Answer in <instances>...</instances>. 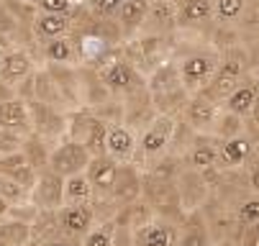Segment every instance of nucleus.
<instances>
[{
  "instance_id": "nucleus-18",
  "label": "nucleus",
  "mask_w": 259,
  "mask_h": 246,
  "mask_svg": "<svg viewBox=\"0 0 259 246\" xmlns=\"http://www.w3.org/2000/svg\"><path fill=\"white\" fill-rule=\"evenodd\" d=\"M177 246H213L208 223L203 221L200 210H193V213L188 216V221H185V228H180Z\"/></svg>"
},
{
  "instance_id": "nucleus-32",
  "label": "nucleus",
  "mask_w": 259,
  "mask_h": 246,
  "mask_svg": "<svg viewBox=\"0 0 259 246\" xmlns=\"http://www.w3.org/2000/svg\"><path fill=\"white\" fill-rule=\"evenodd\" d=\"M23 141H26V136H18V133H11V131H0V159L11 157V154H18L23 149Z\"/></svg>"
},
{
  "instance_id": "nucleus-22",
  "label": "nucleus",
  "mask_w": 259,
  "mask_h": 246,
  "mask_svg": "<svg viewBox=\"0 0 259 246\" xmlns=\"http://www.w3.org/2000/svg\"><path fill=\"white\" fill-rule=\"evenodd\" d=\"M146 13H149V0H123V6L118 11V21L123 31H136L139 26H144Z\"/></svg>"
},
{
  "instance_id": "nucleus-27",
  "label": "nucleus",
  "mask_w": 259,
  "mask_h": 246,
  "mask_svg": "<svg viewBox=\"0 0 259 246\" xmlns=\"http://www.w3.org/2000/svg\"><path fill=\"white\" fill-rule=\"evenodd\" d=\"M116 241V221L95 223V228L82 238V246H113Z\"/></svg>"
},
{
  "instance_id": "nucleus-16",
  "label": "nucleus",
  "mask_w": 259,
  "mask_h": 246,
  "mask_svg": "<svg viewBox=\"0 0 259 246\" xmlns=\"http://www.w3.org/2000/svg\"><path fill=\"white\" fill-rule=\"evenodd\" d=\"M256 105H259V87L251 85V82L239 85V87L224 100V108H226L229 113L239 116V118L251 116V113L256 111Z\"/></svg>"
},
{
  "instance_id": "nucleus-20",
  "label": "nucleus",
  "mask_w": 259,
  "mask_h": 246,
  "mask_svg": "<svg viewBox=\"0 0 259 246\" xmlns=\"http://www.w3.org/2000/svg\"><path fill=\"white\" fill-rule=\"evenodd\" d=\"M69 31V16H59V13H39L33 18V33L44 41L52 39H62Z\"/></svg>"
},
{
  "instance_id": "nucleus-42",
  "label": "nucleus",
  "mask_w": 259,
  "mask_h": 246,
  "mask_svg": "<svg viewBox=\"0 0 259 246\" xmlns=\"http://www.w3.org/2000/svg\"><path fill=\"white\" fill-rule=\"evenodd\" d=\"M254 80H256V85H259V67L254 69Z\"/></svg>"
},
{
  "instance_id": "nucleus-11",
  "label": "nucleus",
  "mask_w": 259,
  "mask_h": 246,
  "mask_svg": "<svg viewBox=\"0 0 259 246\" xmlns=\"http://www.w3.org/2000/svg\"><path fill=\"white\" fill-rule=\"evenodd\" d=\"M180 228L169 218H154L134 231V246H177Z\"/></svg>"
},
{
  "instance_id": "nucleus-5",
  "label": "nucleus",
  "mask_w": 259,
  "mask_h": 246,
  "mask_svg": "<svg viewBox=\"0 0 259 246\" xmlns=\"http://www.w3.org/2000/svg\"><path fill=\"white\" fill-rule=\"evenodd\" d=\"M28 200L39 213H57V210L64 205V177H59V174L52 172V169L39 172Z\"/></svg>"
},
{
  "instance_id": "nucleus-31",
  "label": "nucleus",
  "mask_w": 259,
  "mask_h": 246,
  "mask_svg": "<svg viewBox=\"0 0 259 246\" xmlns=\"http://www.w3.org/2000/svg\"><path fill=\"white\" fill-rule=\"evenodd\" d=\"M244 13V0H215V16L221 21H236Z\"/></svg>"
},
{
  "instance_id": "nucleus-13",
  "label": "nucleus",
  "mask_w": 259,
  "mask_h": 246,
  "mask_svg": "<svg viewBox=\"0 0 259 246\" xmlns=\"http://www.w3.org/2000/svg\"><path fill=\"white\" fill-rule=\"evenodd\" d=\"M139 152V136L134 133V128L118 123V126H110L108 128V154L113 157L116 162H131Z\"/></svg>"
},
{
  "instance_id": "nucleus-15",
  "label": "nucleus",
  "mask_w": 259,
  "mask_h": 246,
  "mask_svg": "<svg viewBox=\"0 0 259 246\" xmlns=\"http://www.w3.org/2000/svg\"><path fill=\"white\" fill-rule=\"evenodd\" d=\"M254 146H251V138L249 136H234V138H224L221 141V159L218 167L221 169H239L249 162Z\"/></svg>"
},
{
  "instance_id": "nucleus-45",
  "label": "nucleus",
  "mask_w": 259,
  "mask_h": 246,
  "mask_svg": "<svg viewBox=\"0 0 259 246\" xmlns=\"http://www.w3.org/2000/svg\"><path fill=\"white\" fill-rule=\"evenodd\" d=\"M0 246H6V243H0Z\"/></svg>"
},
{
  "instance_id": "nucleus-4",
  "label": "nucleus",
  "mask_w": 259,
  "mask_h": 246,
  "mask_svg": "<svg viewBox=\"0 0 259 246\" xmlns=\"http://www.w3.org/2000/svg\"><path fill=\"white\" fill-rule=\"evenodd\" d=\"M95 210L93 203H64L57 210V226L59 233L67 238H77L82 241L93 228H95Z\"/></svg>"
},
{
  "instance_id": "nucleus-19",
  "label": "nucleus",
  "mask_w": 259,
  "mask_h": 246,
  "mask_svg": "<svg viewBox=\"0 0 259 246\" xmlns=\"http://www.w3.org/2000/svg\"><path fill=\"white\" fill-rule=\"evenodd\" d=\"M0 243L6 246H33V226L18 218L0 221Z\"/></svg>"
},
{
  "instance_id": "nucleus-10",
  "label": "nucleus",
  "mask_w": 259,
  "mask_h": 246,
  "mask_svg": "<svg viewBox=\"0 0 259 246\" xmlns=\"http://www.w3.org/2000/svg\"><path fill=\"white\" fill-rule=\"evenodd\" d=\"M0 131H11L18 136L33 133V121H31V103L23 97H11L0 103Z\"/></svg>"
},
{
  "instance_id": "nucleus-36",
  "label": "nucleus",
  "mask_w": 259,
  "mask_h": 246,
  "mask_svg": "<svg viewBox=\"0 0 259 246\" xmlns=\"http://www.w3.org/2000/svg\"><path fill=\"white\" fill-rule=\"evenodd\" d=\"M36 246H82V241H77V238H67V236H54V238H47V241H41V243H36Z\"/></svg>"
},
{
  "instance_id": "nucleus-2",
  "label": "nucleus",
  "mask_w": 259,
  "mask_h": 246,
  "mask_svg": "<svg viewBox=\"0 0 259 246\" xmlns=\"http://www.w3.org/2000/svg\"><path fill=\"white\" fill-rule=\"evenodd\" d=\"M90 162H93L90 152H88L80 141L69 138V136L62 138L57 146H52V154H49V169L57 172L59 177H64V180L88 172Z\"/></svg>"
},
{
  "instance_id": "nucleus-38",
  "label": "nucleus",
  "mask_w": 259,
  "mask_h": 246,
  "mask_svg": "<svg viewBox=\"0 0 259 246\" xmlns=\"http://www.w3.org/2000/svg\"><path fill=\"white\" fill-rule=\"evenodd\" d=\"M8 52H13V44H11V39L6 36V33H0V57H6Z\"/></svg>"
},
{
  "instance_id": "nucleus-34",
  "label": "nucleus",
  "mask_w": 259,
  "mask_h": 246,
  "mask_svg": "<svg viewBox=\"0 0 259 246\" xmlns=\"http://www.w3.org/2000/svg\"><path fill=\"white\" fill-rule=\"evenodd\" d=\"M39 13H59V16H67L69 8H72V0H39Z\"/></svg>"
},
{
  "instance_id": "nucleus-6",
  "label": "nucleus",
  "mask_w": 259,
  "mask_h": 246,
  "mask_svg": "<svg viewBox=\"0 0 259 246\" xmlns=\"http://www.w3.org/2000/svg\"><path fill=\"white\" fill-rule=\"evenodd\" d=\"M100 82L108 92H121V95H134L146 87L139 69L126 59H113L110 64H105L100 72Z\"/></svg>"
},
{
  "instance_id": "nucleus-3",
  "label": "nucleus",
  "mask_w": 259,
  "mask_h": 246,
  "mask_svg": "<svg viewBox=\"0 0 259 246\" xmlns=\"http://www.w3.org/2000/svg\"><path fill=\"white\" fill-rule=\"evenodd\" d=\"M175 131H177L175 116H157L144 128L136 154H141L146 159H162L167 154V149L175 144Z\"/></svg>"
},
{
  "instance_id": "nucleus-29",
  "label": "nucleus",
  "mask_w": 259,
  "mask_h": 246,
  "mask_svg": "<svg viewBox=\"0 0 259 246\" xmlns=\"http://www.w3.org/2000/svg\"><path fill=\"white\" fill-rule=\"evenodd\" d=\"M28 195L31 192L21 182H16L13 177H8V174H0V198L3 200H8L11 205H18V203H26Z\"/></svg>"
},
{
  "instance_id": "nucleus-9",
  "label": "nucleus",
  "mask_w": 259,
  "mask_h": 246,
  "mask_svg": "<svg viewBox=\"0 0 259 246\" xmlns=\"http://www.w3.org/2000/svg\"><path fill=\"white\" fill-rule=\"evenodd\" d=\"M218 159H221V138H215L213 133H198L195 144L185 154V167L205 174L210 169H218Z\"/></svg>"
},
{
  "instance_id": "nucleus-30",
  "label": "nucleus",
  "mask_w": 259,
  "mask_h": 246,
  "mask_svg": "<svg viewBox=\"0 0 259 246\" xmlns=\"http://www.w3.org/2000/svg\"><path fill=\"white\" fill-rule=\"evenodd\" d=\"M236 221H239L244 228L259 223V195H249V198H244V200L239 203V208H236Z\"/></svg>"
},
{
  "instance_id": "nucleus-21",
  "label": "nucleus",
  "mask_w": 259,
  "mask_h": 246,
  "mask_svg": "<svg viewBox=\"0 0 259 246\" xmlns=\"http://www.w3.org/2000/svg\"><path fill=\"white\" fill-rule=\"evenodd\" d=\"M177 6V21L180 23H200L208 21L213 8V0H175Z\"/></svg>"
},
{
  "instance_id": "nucleus-44",
  "label": "nucleus",
  "mask_w": 259,
  "mask_h": 246,
  "mask_svg": "<svg viewBox=\"0 0 259 246\" xmlns=\"http://www.w3.org/2000/svg\"><path fill=\"white\" fill-rule=\"evenodd\" d=\"M0 69H3V57H0Z\"/></svg>"
},
{
  "instance_id": "nucleus-23",
  "label": "nucleus",
  "mask_w": 259,
  "mask_h": 246,
  "mask_svg": "<svg viewBox=\"0 0 259 246\" xmlns=\"http://www.w3.org/2000/svg\"><path fill=\"white\" fill-rule=\"evenodd\" d=\"M108 123L105 121H100L98 116L93 118V123H90V128H88V133H85V138H82V146L90 152V157H103V154H108Z\"/></svg>"
},
{
  "instance_id": "nucleus-12",
  "label": "nucleus",
  "mask_w": 259,
  "mask_h": 246,
  "mask_svg": "<svg viewBox=\"0 0 259 246\" xmlns=\"http://www.w3.org/2000/svg\"><path fill=\"white\" fill-rule=\"evenodd\" d=\"M118 169H121V162H116L110 154L93 157V162L88 167V180H90L95 195H110V190L116 185V177H118Z\"/></svg>"
},
{
  "instance_id": "nucleus-7",
  "label": "nucleus",
  "mask_w": 259,
  "mask_h": 246,
  "mask_svg": "<svg viewBox=\"0 0 259 246\" xmlns=\"http://www.w3.org/2000/svg\"><path fill=\"white\" fill-rule=\"evenodd\" d=\"M185 126L195 133H213L215 121L221 116V108L213 97H208L205 92H195L190 95L188 105H185Z\"/></svg>"
},
{
  "instance_id": "nucleus-40",
  "label": "nucleus",
  "mask_w": 259,
  "mask_h": 246,
  "mask_svg": "<svg viewBox=\"0 0 259 246\" xmlns=\"http://www.w3.org/2000/svg\"><path fill=\"white\" fill-rule=\"evenodd\" d=\"M246 238L259 241V223H254V226H249V228H246Z\"/></svg>"
},
{
  "instance_id": "nucleus-8",
  "label": "nucleus",
  "mask_w": 259,
  "mask_h": 246,
  "mask_svg": "<svg viewBox=\"0 0 259 246\" xmlns=\"http://www.w3.org/2000/svg\"><path fill=\"white\" fill-rule=\"evenodd\" d=\"M144 198V177L136 164H121L118 169V177H116V185L110 190V200L116 203L118 210H126L128 205L139 203Z\"/></svg>"
},
{
  "instance_id": "nucleus-28",
  "label": "nucleus",
  "mask_w": 259,
  "mask_h": 246,
  "mask_svg": "<svg viewBox=\"0 0 259 246\" xmlns=\"http://www.w3.org/2000/svg\"><path fill=\"white\" fill-rule=\"evenodd\" d=\"M244 133V123H241V118L239 116H234V113H229V111H224L218 116V121H215V128H213V136L215 138H234V136H241Z\"/></svg>"
},
{
  "instance_id": "nucleus-33",
  "label": "nucleus",
  "mask_w": 259,
  "mask_h": 246,
  "mask_svg": "<svg viewBox=\"0 0 259 246\" xmlns=\"http://www.w3.org/2000/svg\"><path fill=\"white\" fill-rule=\"evenodd\" d=\"M121 6H123V0H93V11H95V16H100V18L118 16Z\"/></svg>"
},
{
  "instance_id": "nucleus-26",
  "label": "nucleus",
  "mask_w": 259,
  "mask_h": 246,
  "mask_svg": "<svg viewBox=\"0 0 259 246\" xmlns=\"http://www.w3.org/2000/svg\"><path fill=\"white\" fill-rule=\"evenodd\" d=\"M44 57H47L52 64H72V62H75V57H77L75 41H69L67 36L44 41Z\"/></svg>"
},
{
  "instance_id": "nucleus-37",
  "label": "nucleus",
  "mask_w": 259,
  "mask_h": 246,
  "mask_svg": "<svg viewBox=\"0 0 259 246\" xmlns=\"http://www.w3.org/2000/svg\"><path fill=\"white\" fill-rule=\"evenodd\" d=\"M18 92H16V87H11V85H6L3 80H0V103H6V100H11V97H16Z\"/></svg>"
},
{
  "instance_id": "nucleus-14",
  "label": "nucleus",
  "mask_w": 259,
  "mask_h": 246,
  "mask_svg": "<svg viewBox=\"0 0 259 246\" xmlns=\"http://www.w3.org/2000/svg\"><path fill=\"white\" fill-rule=\"evenodd\" d=\"M31 75H33V59H31L28 52H23V49H13V52H8V54L3 57L0 80H3L6 85H11V87L18 90V85L26 82Z\"/></svg>"
},
{
  "instance_id": "nucleus-39",
  "label": "nucleus",
  "mask_w": 259,
  "mask_h": 246,
  "mask_svg": "<svg viewBox=\"0 0 259 246\" xmlns=\"http://www.w3.org/2000/svg\"><path fill=\"white\" fill-rule=\"evenodd\" d=\"M11 203L8 200H3V198H0V221H3V218H8V213H11Z\"/></svg>"
},
{
  "instance_id": "nucleus-1",
  "label": "nucleus",
  "mask_w": 259,
  "mask_h": 246,
  "mask_svg": "<svg viewBox=\"0 0 259 246\" xmlns=\"http://www.w3.org/2000/svg\"><path fill=\"white\" fill-rule=\"evenodd\" d=\"M221 69V59L213 52H200V54H190L180 62V82L188 92H203L213 77Z\"/></svg>"
},
{
  "instance_id": "nucleus-24",
  "label": "nucleus",
  "mask_w": 259,
  "mask_h": 246,
  "mask_svg": "<svg viewBox=\"0 0 259 246\" xmlns=\"http://www.w3.org/2000/svg\"><path fill=\"white\" fill-rule=\"evenodd\" d=\"M93 195L95 190L88 180V172L64 180V203H93Z\"/></svg>"
},
{
  "instance_id": "nucleus-35",
  "label": "nucleus",
  "mask_w": 259,
  "mask_h": 246,
  "mask_svg": "<svg viewBox=\"0 0 259 246\" xmlns=\"http://www.w3.org/2000/svg\"><path fill=\"white\" fill-rule=\"evenodd\" d=\"M246 185L254 195H259V162H251L249 164V172H246Z\"/></svg>"
},
{
  "instance_id": "nucleus-25",
  "label": "nucleus",
  "mask_w": 259,
  "mask_h": 246,
  "mask_svg": "<svg viewBox=\"0 0 259 246\" xmlns=\"http://www.w3.org/2000/svg\"><path fill=\"white\" fill-rule=\"evenodd\" d=\"M159 36H146V39H139V41H131L126 46V62H131L134 67H139L141 62H149V59H157L159 54Z\"/></svg>"
},
{
  "instance_id": "nucleus-43",
  "label": "nucleus",
  "mask_w": 259,
  "mask_h": 246,
  "mask_svg": "<svg viewBox=\"0 0 259 246\" xmlns=\"http://www.w3.org/2000/svg\"><path fill=\"white\" fill-rule=\"evenodd\" d=\"M28 3H33V6H39V0H28Z\"/></svg>"
},
{
  "instance_id": "nucleus-17",
  "label": "nucleus",
  "mask_w": 259,
  "mask_h": 246,
  "mask_svg": "<svg viewBox=\"0 0 259 246\" xmlns=\"http://www.w3.org/2000/svg\"><path fill=\"white\" fill-rule=\"evenodd\" d=\"M177 23V6L175 0H154L149 3V13H146L144 26L154 31V36L159 31H169Z\"/></svg>"
},
{
  "instance_id": "nucleus-41",
  "label": "nucleus",
  "mask_w": 259,
  "mask_h": 246,
  "mask_svg": "<svg viewBox=\"0 0 259 246\" xmlns=\"http://www.w3.org/2000/svg\"><path fill=\"white\" fill-rule=\"evenodd\" d=\"M213 246H239V241H215Z\"/></svg>"
}]
</instances>
